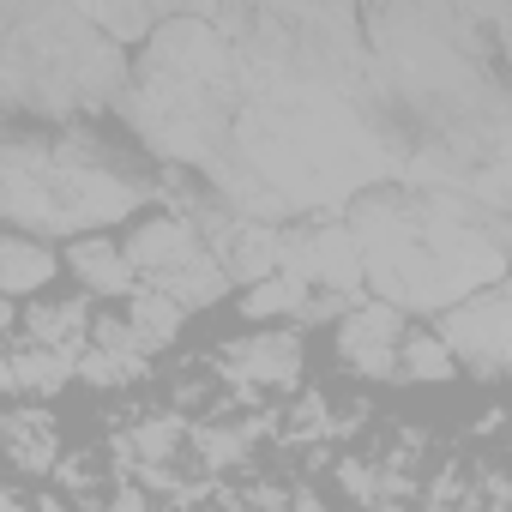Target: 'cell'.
<instances>
[{
    "mask_svg": "<svg viewBox=\"0 0 512 512\" xmlns=\"http://www.w3.org/2000/svg\"><path fill=\"white\" fill-rule=\"evenodd\" d=\"M115 109L247 223L344 211L392 187L416 145L356 7H175L127 61Z\"/></svg>",
    "mask_w": 512,
    "mask_h": 512,
    "instance_id": "cell-1",
    "label": "cell"
},
{
    "mask_svg": "<svg viewBox=\"0 0 512 512\" xmlns=\"http://www.w3.org/2000/svg\"><path fill=\"white\" fill-rule=\"evenodd\" d=\"M344 229L362 253V284L374 302L410 314H446L452 302L506 284V211L470 193H410L374 187L344 205Z\"/></svg>",
    "mask_w": 512,
    "mask_h": 512,
    "instance_id": "cell-2",
    "label": "cell"
},
{
    "mask_svg": "<svg viewBox=\"0 0 512 512\" xmlns=\"http://www.w3.org/2000/svg\"><path fill=\"white\" fill-rule=\"evenodd\" d=\"M157 205V175L97 127H7L0 121V223L19 235H109Z\"/></svg>",
    "mask_w": 512,
    "mask_h": 512,
    "instance_id": "cell-3",
    "label": "cell"
},
{
    "mask_svg": "<svg viewBox=\"0 0 512 512\" xmlns=\"http://www.w3.org/2000/svg\"><path fill=\"white\" fill-rule=\"evenodd\" d=\"M121 79L127 55L103 43L79 7H0V115H91L121 97Z\"/></svg>",
    "mask_w": 512,
    "mask_h": 512,
    "instance_id": "cell-4",
    "label": "cell"
},
{
    "mask_svg": "<svg viewBox=\"0 0 512 512\" xmlns=\"http://www.w3.org/2000/svg\"><path fill=\"white\" fill-rule=\"evenodd\" d=\"M121 253H127V266H133L139 290L169 296L181 314L211 308V302H223V290H229V278H223V266L211 260L205 235H199L187 217H175V211L139 217V223L127 229Z\"/></svg>",
    "mask_w": 512,
    "mask_h": 512,
    "instance_id": "cell-5",
    "label": "cell"
},
{
    "mask_svg": "<svg viewBox=\"0 0 512 512\" xmlns=\"http://www.w3.org/2000/svg\"><path fill=\"white\" fill-rule=\"evenodd\" d=\"M434 338L446 344V356L482 380H500L512 362V290L488 284L464 302H452L446 314H434Z\"/></svg>",
    "mask_w": 512,
    "mask_h": 512,
    "instance_id": "cell-6",
    "label": "cell"
},
{
    "mask_svg": "<svg viewBox=\"0 0 512 512\" xmlns=\"http://www.w3.org/2000/svg\"><path fill=\"white\" fill-rule=\"evenodd\" d=\"M217 368L241 392H290L302 380V332L296 326H260V332L223 344Z\"/></svg>",
    "mask_w": 512,
    "mask_h": 512,
    "instance_id": "cell-7",
    "label": "cell"
},
{
    "mask_svg": "<svg viewBox=\"0 0 512 512\" xmlns=\"http://www.w3.org/2000/svg\"><path fill=\"white\" fill-rule=\"evenodd\" d=\"M410 320L374 296L350 302L344 320H338V362L356 374V380H392L398 374V344H404Z\"/></svg>",
    "mask_w": 512,
    "mask_h": 512,
    "instance_id": "cell-8",
    "label": "cell"
},
{
    "mask_svg": "<svg viewBox=\"0 0 512 512\" xmlns=\"http://www.w3.org/2000/svg\"><path fill=\"white\" fill-rule=\"evenodd\" d=\"M91 320H97V314H91L85 296H37V302L19 308V344L67 356L73 374H79V356H85V344H91Z\"/></svg>",
    "mask_w": 512,
    "mask_h": 512,
    "instance_id": "cell-9",
    "label": "cell"
},
{
    "mask_svg": "<svg viewBox=\"0 0 512 512\" xmlns=\"http://www.w3.org/2000/svg\"><path fill=\"white\" fill-rule=\"evenodd\" d=\"M61 272H73L85 296H109V302H121V296L139 290V278H133V266H127V253H121L115 235H79V241H67Z\"/></svg>",
    "mask_w": 512,
    "mask_h": 512,
    "instance_id": "cell-10",
    "label": "cell"
},
{
    "mask_svg": "<svg viewBox=\"0 0 512 512\" xmlns=\"http://www.w3.org/2000/svg\"><path fill=\"white\" fill-rule=\"evenodd\" d=\"M187 446V416L181 410H145V416H133L121 434H115V458L133 470V476H145V470H169V458Z\"/></svg>",
    "mask_w": 512,
    "mask_h": 512,
    "instance_id": "cell-11",
    "label": "cell"
},
{
    "mask_svg": "<svg viewBox=\"0 0 512 512\" xmlns=\"http://www.w3.org/2000/svg\"><path fill=\"white\" fill-rule=\"evenodd\" d=\"M79 380L85 386H133V380H145V356L133 350L121 320H91V344L79 356Z\"/></svg>",
    "mask_w": 512,
    "mask_h": 512,
    "instance_id": "cell-12",
    "label": "cell"
},
{
    "mask_svg": "<svg viewBox=\"0 0 512 512\" xmlns=\"http://www.w3.org/2000/svg\"><path fill=\"white\" fill-rule=\"evenodd\" d=\"M0 446L7 458L31 476H49L61 464V434H55V416L49 410H19V416H0Z\"/></svg>",
    "mask_w": 512,
    "mask_h": 512,
    "instance_id": "cell-13",
    "label": "cell"
},
{
    "mask_svg": "<svg viewBox=\"0 0 512 512\" xmlns=\"http://www.w3.org/2000/svg\"><path fill=\"white\" fill-rule=\"evenodd\" d=\"M127 338H133V350L139 356H157V350H169L175 338H181V326H187V314L169 302V296H157V290H133L127 296Z\"/></svg>",
    "mask_w": 512,
    "mask_h": 512,
    "instance_id": "cell-14",
    "label": "cell"
},
{
    "mask_svg": "<svg viewBox=\"0 0 512 512\" xmlns=\"http://www.w3.org/2000/svg\"><path fill=\"white\" fill-rule=\"evenodd\" d=\"M260 434H266V422L260 416H247V422H205V428H193L187 440H193V452H199V464L205 470H235V464H247L253 458V446H260Z\"/></svg>",
    "mask_w": 512,
    "mask_h": 512,
    "instance_id": "cell-15",
    "label": "cell"
},
{
    "mask_svg": "<svg viewBox=\"0 0 512 512\" xmlns=\"http://www.w3.org/2000/svg\"><path fill=\"white\" fill-rule=\"evenodd\" d=\"M308 296H314V290H302L296 278L272 272V278H260V284L241 290V320H253V326H290V320L308 308Z\"/></svg>",
    "mask_w": 512,
    "mask_h": 512,
    "instance_id": "cell-16",
    "label": "cell"
},
{
    "mask_svg": "<svg viewBox=\"0 0 512 512\" xmlns=\"http://www.w3.org/2000/svg\"><path fill=\"white\" fill-rule=\"evenodd\" d=\"M7 374H13V392H31V398H55L67 380H73V362L55 356V350H31V344H13L7 350Z\"/></svg>",
    "mask_w": 512,
    "mask_h": 512,
    "instance_id": "cell-17",
    "label": "cell"
},
{
    "mask_svg": "<svg viewBox=\"0 0 512 512\" xmlns=\"http://www.w3.org/2000/svg\"><path fill=\"white\" fill-rule=\"evenodd\" d=\"M458 374V362L446 356V344L434 338V332H404V344H398V374L392 380H404V386H446Z\"/></svg>",
    "mask_w": 512,
    "mask_h": 512,
    "instance_id": "cell-18",
    "label": "cell"
},
{
    "mask_svg": "<svg viewBox=\"0 0 512 512\" xmlns=\"http://www.w3.org/2000/svg\"><path fill=\"white\" fill-rule=\"evenodd\" d=\"M79 13H85V25H91L103 43H115L121 55L139 49V43L157 31V19H163L157 7H133V0H127V7H79Z\"/></svg>",
    "mask_w": 512,
    "mask_h": 512,
    "instance_id": "cell-19",
    "label": "cell"
},
{
    "mask_svg": "<svg viewBox=\"0 0 512 512\" xmlns=\"http://www.w3.org/2000/svg\"><path fill=\"white\" fill-rule=\"evenodd\" d=\"M284 434H290V440H320V434H338V428H332V404H326L320 392H308V398L296 404V416L284 422Z\"/></svg>",
    "mask_w": 512,
    "mask_h": 512,
    "instance_id": "cell-20",
    "label": "cell"
},
{
    "mask_svg": "<svg viewBox=\"0 0 512 512\" xmlns=\"http://www.w3.org/2000/svg\"><path fill=\"white\" fill-rule=\"evenodd\" d=\"M55 476H61V494H91V488H97V476H103V458H97V452L61 458V464H55Z\"/></svg>",
    "mask_w": 512,
    "mask_h": 512,
    "instance_id": "cell-21",
    "label": "cell"
},
{
    "mask_svg": "<svg viewBox=\"0 0 512 512\" xmlns=\"http://www.w3.org/2000/svg\"><path fill=\"white\" fill-rule=\"evenodd\" d=\"M109 512H157V506H151V494H145L139 482H121V488L109 494Z\"/></svg>",
    "mask_w": 512,
    "mask_h": 512,
    "instance_id": "cell-22",
    "label": "cell"
},
{
    "mask_svg": "<svg viewBox=\"0 0 512 512\" xmlns=\"http://www.w3.org/2000/svg\"><path fill=\"white\" fill-rule=\"evenodd\" d=\"M13 332H19V308H13V302H0V356L13 350Z\"/></svg>",
    "mask_w": 512,
    "mask_h": 512,
    "instance_id": "cell-23",
    "label": "cell"
},
{
    "mask_svg": "<svg viewBox=\"0 0 512 512\" xmlns=\"http://www.w3.org/2000/svg\"><path fill=\"white\" fill-rule=\"evenodd\" d=\"M290 512H326V506H320V494H314V488H296V500H290Z\"/></svg>",
    "mask_w": 512,
    "mask_h": 512,
    "instance_id": "cell-24",
    "label": "cell"
},
{
    "mask_svg": "<svg viewBox=\"0 0 512 512\" xmlns=\"http://www.w3.org/2000/svg\"><path fill=\"white\" fill-rule=\"evenodd\" d=\"M7 235H13V229H7V223H0V253H7Z\"/></svg>",
    "mask_w": 512,
    "mask_h": 512,
    "instance_id": "cell-25",
    "label": "cell"
}]
</instances>
